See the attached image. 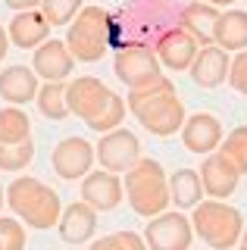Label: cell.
Here are the masks:
<instances>
[{
	"instance_id": "6da1fadb",
	"label": "cell",
	"mask_w": 247,
	"mask_h": 250,
	"mask_svg": "<svg viewBox=\"0 0 247 250\" xmlns=\"http://www.w3.org/2000/svg\"><path fill=\"white\" fill-rule=\"evenodd\" d=\"M125 106L132 109L135 119L157 138H169V135H175V131H182L185 119H188L185 104L179 100V94H175V84L169 82L166 75H160L147 88L128 91Z\"/></svg>"
},
{
	"instance_id": "1f68e13d",
	"label": "cell",
	"mask_w": 247,
	"mask_h": 250,
	"mask_svg": "<svg viewBox=\"0 0 247 250\" xmlns=\"http://www.w3.org/2000/svg\"><path fill=\"white\" fill-rule=\"evenodd\" d=\"M10 10H16V13H25V10H41V3L44 0H3Z\"/></svg>"
},
{
	"instance_id": "7402d4cb",
	"label": "cell",
	"mask_w": 247,
	"mask_h": 250,
	"mask_svg": "<svg viewBox=\"0 0 247 250\" xmlns=\"http://www.w3.org/2000/svg\"><path fill=\"white\" fill-rule=\"evenodd\" d=\"M204 200V185H200L197 169H179L169 175V203L179 209H194Z\"/></svg>"
},
{
	"instance_id": "484cf974",
	"label": "cell",
	"mask_w": 247,
	"mask_h": 250,
	"mask_svg": "<svg viewBox=\"0 0 247 250\" xmlns=\"http://www.w3.org/2000/svg\"><path fill=\"white\" fill-rule=\"evenodd\" d=\"M35 160V144L22 141V144H0V172H22Z\"/></svg>"
},
{
	"instance_id": "9c48e42d",
	"label": "cell",
	"mask_w": 247,
	"mask_h": 250,
	"mask_svg": "<svg viewBox=\"0 0 247 250\" xmlns=\"http://www.w3.org/2000/svg\"><path fill=\"white\" fill-rule=\"evenodd\" d=\"M141 238L147 250H188L194 241V229L191 219H185L182 213H160L147 222Z\"/></svg>"
},
{
	"instance_id": "277c9868",
	"label": "cell",
	"mask_w": 247,
	"mask_h": 250,
	"mask_svg": "<svg viewBox=\"0 0 247 250\" xmlns=\"http://www.w3.org/2000/svg\"><path fill=\"white\" fill-rule=\"evenodd\" d=\"M122 191H125L132 209L144 219H153V216L166 213V207H169V178H166L163 166H160L157 160H150V156H141V160L125 172Z\"/></svg>"
},
{
	"instance_id": "d4e9b609",
	"label": "cell",
	"mask_w": 247,
	"mask_h": 250,
	"mask_svg": "<svg viewBox=\"0 0 247 250\" xmlns=\"http://www.w3.org/2000/svg\"><path fill=\"white\" fill-rule=\"evenodd\" d=\"M219 153L226 156L241 175H247V125H238V128L228 131L226 141L219 144Z\"/></svg>"
},
{
	"instance_id": "d590c367",
	"label": "cell",
	"mask_w": 247,
	"mask_h": 250,
	"mask_svg": "<svg viewBox=\"0 0 247 250\" xmlns=\"http://www.w3.org/2000/svg\"><path fill=\"white\" fill-rule=\"evenodd\" d=\"M241 241H247V222H244V234H241Z\"/></svg>"
},
{
	"instance_id": "83f0119b",
	"label": "cell",
	"mask_w": 247,
	"mask_h": 250,
	"mask_svg": "<svg viewBox=\"0 0 247 250\" xmlns=\"http://www.w3.org/2000/svg\"><path fill=\"white\" fill-rule=\"evenodd\" d=\"M82 6H84V0H44L41 13L53 28V25H69V22L82 13Z\"/></svg>"
},
{
	"instance_id": "4fadbf2b",
	"label": "cell",
	"mask_w": 247,
	"mask_h": 250,
	"mask_svg": "<svg viewBox=\"0 0 247 250\" xmlns=\"http://www.w3.org/2000/svg\"><path fill=\"white\" fill-rule=\"evenodd\" d=\"M82 200L97 213H110L122 203V178L106 169L88 172L82 178Z\"/></svg>"
},
{
	"instance_id": "e575fe53",
	"label": "cell",
	"mask_w": 247,
	"mask_h": 250,
	"mask_svg": "<svg viewBox=\"0 0 247 250\" xmlns=\"http://www.w3.org/2000/svg\"><path fill=\"white\" fill-rule=\"evenodd\" d=\"M3 203H6V191H3V188H0V207H3Z\"/></svg>"
},
{
	"instance_id": "4dcf8cb0",
	"label": "cell",
	"mask_w": 247,
	"mask_h": 250,
	"mask_svg": "<svg viewBox=\"0 0 247 250\" xmlns=\"http://www.w3.org/2000/svg\"><path fill=\"white\" fill-rule=\"evenodd\" d=\"M228 84L238 94H247V50H241L238 57H231L228 66Z\"/></svg>"
},
{
	"instance_id": "52a82bcc",
	"label": "cell",
	"mask_w": 247,
	"mask_h": 250,
	"mask_svg": "<svg viewBox=\"0 0 247 250\" xmlns=\"http://www.w3.org/2000/svg\"><path fill=\"white\" fill-rule=\"evenodd\" d=\"M94 156H97L100 169L119 175V172H128L138 160H141V141H138V135L128 131V128H113L97 141Z\"/></svg>"
},
{
	"instance_id": "8992f818",
	"label": "cell",
	"mask_w": 247,
	"mask_h": 250,
	"mask_svg": "<svg viewBox=\"0 0 247 250\" xmlns=\"http://www.w3.org/2000/svg\"><path fill=\"white\" fill-rule=\"evenodd\" d=\"M113 72H116V78H119L128 91L147 88V84H153L160 75H163V72H160L157 53H153L147 44H122L119 50H116Z\"/></svg>"
},
{
	"instance_id": "d6a6232c",
	"label": "cell",
	"mask_w": 247,
	"mask_h": 250,
	"mask_svg": "<svg viewBox=\"0 0 247 250\" xmlns=\"http://www.w3.org/2000/svg\"><path fill=\"white\" fill-rule=\"evenodd\" d=\"M6 53H10V35H6V28L0 25V60H3Z\"/></svg>"
},
{
	"instance_id": "8fae6325",
	"label": "cell",
	"mask_w": 247,
	"mask_h": 250,
	"mask_svg": "<svg viewBox=\"0 0 247 250\" xmlns=\"http://www.w3.org/2000/svg\"><path fill=\"white\" fill-rule=\"evenodd\" d=\"M197 50H200V44H197L182 25L166 28L163 35H160L157 47H153V53H157L160 66L172 69V72H185V69H191V62H194Z\"/></svg>"
},
{
	"instance_id": "5b68a950",
	"label": "cell",
	"mask_w": 247,
	"mask_h": 250,
	"mask_svg": "<svg viewBox=\"0 0 247 250\" xmlns=\"http://www.w3.org/2000/svg\"><path fill=\"white\" fill-rule=\"evenodd\" d=\"M116 25L103 6H82V13L69 22L66 47L79 62H97L113 47Z\"/></svg>"
},
{
	"instance_id": "e0dca14e",
	"label": "cell",
	"mask_w": 247,
	"mask_h": 250,
	"mask_svg": "<svg viewBox=\"0 0 247 250\" xmlns=\"http://www.w3.org/2000/svg\"><path fill=\"white\" fill-rule=\"evenodd\" d=\"M57 231L66 244H84L97 234V209H91L84 200H75L63 209L57 222Z\"/></svg>"
},
{
	"instance_id": "f1b7e54d",
	"label": "cell",
	"mask_w": 247,
	"mask_h": 250,
	"mask_svg": "<svg viewBox=\"0 0 247 250\" xmlns=\"http://www.w3.org/2000/svg\"><path fill=\"white\" fill-rule=\"evenodd\" d=\"M88 250H147V244H144V238L138 231L125 229V231H113V234L97 238Z\"/></svg>"
},
{
	"instance_id": "ba28073f",
	"label": "cell",
	"mask_w": 247,
	"mask_h": 250,
	"mask_svg": "<svg viewBox=\"0 0 247 250\" xmlns=\"http://www.w3.org/2000/svg\"><path fill=\"white\" fill-rule=\"evenodd\" d=\"M110 97H113V91L94 75H79V78H72V82H66L69 116H79L84 125H88L91 119H97L100 109L110 104Z\"/></svg>"
},
{
	"instance_id": "ac0fdd59",
	"label": "cell",
	"mask_w": 247,
	"mask_h": 250,
	"mask_svg": "<svg viewBox=\"0 0 247 250\" xmlns=\"http://www.w3.org/2000/svg\"><path fill=\"white\" fill-rule=\"evenodd\" d=\"M6 35H10V44L22 47V50H38L50 38V22L44 19L41 10H25L10 19Z\"/></svg>"
},
{
	"instance_id": "9a60e30c",
	"label": "cell",
	"mask_w": 247,
	"mask_h": 250,
	"mask_svg": "<svg viewBox=\"0 0 247 250\" xmlns=\"http://www.w3.org/2000/svg\"><path fill=\"white\" fill-rule=\"evenodd\" d=\"M182 141L191 153L210 156L213 150H219V144H222V122L216 119L213 113H194L182 125Z\"/></svg>"
},
{
	"instance_id": "30bf717a",
	"label": "cell",
	"mask_w": 247,
	"mask_h": 250,
	"mask_svg": "<svg viewBox=\"0 0 247 250\" xmlns=\"http://www.w3.org/2000/svg\"><path fill=\"white\" fill-rule=\"evenodd\" d=\"M94 144H88L84 138H63L50 153V166L60 178L66 182H75V178H84L94 166Z\"/></svg>"
},
{
	"instance_id": "7c38bea8",
	"label": "cell",
	"mask_w": 247,
	"mask_h": 250,
	"mask_svg": "<svg viewBox=\"0 0 247 250\" xmlns=\"http://www.w3.org/2000/svg\"><path fill=\"white\" fill-rule=\"evenodd\" d=\"M32 69L41 82H66L75 69V57L69 53L66 41H57V38H47L32 57Z\"/></svg>"
},
{
	"instance_id": "cb8c5ba5",
	"label": "cell",
	"mask_w": 247,
	"mask_h": 250,
	"mask_svg": "<svg viewBox=\"0 0 247 250\" xmlns=\"http://www.w3.org/2000/svg\"><path fill=\"white\" fill-rule=\"evenodd\" d=\"M38 109H41L44 119H66L69 116V106H66V82H44L38 88V97H35Z\"/></svg>"
},
{
	"instance_id": "836d02e7",
	"label": "cell",
	"mask_w": 247,
	"mask_h": 250,
	"mask_svg": "<svg viewBox=\"0 0 247 250\" xmlns=\"http://www.w3.org/2000/svg\"><path fill=\"white\" fill-rule=\"evenodd\" d=\"M194 3H210V6H216V10H222V6L238 3V0H194Z\"/></svg>"
},
{
	"instance_id": "3957f363",
	"label": "cell",
	"mask_w": 247,
	"mask_h": 250,
	"mask_svg": "<svg viewBox=\"0 0 247 250\" xmlns=\"http://www.w3.org/2000/svg\"><path fill=\"white\" fill-rule=\"evenodd\" d=\"M191 229L206 247L213 250H231L241 244L244 234V216L238 207L226 200H200L191 209Z\"/></svg>"
},
{
	"instance_id": "2e32d148",
	"label": "cell",
	"mask_w": 247,
	"mask_h": 250,
	"mask_svg": "<svg viewBox=\"0 0 247 250\" xmlns=\"http://www.w3.org/2000/svg\"><path fill=\"white\" fill-rule=\"evenodd\" d=\"M228 66H231V57L222 47H200L194 62H191V78H194V84L200 88H219L222 82H228Z\"/></svg>"
},
{
	"instance_id": "d6986e66",
	"label": "cell",
	"mask_w": 247,
	"mask_h": 250,
	"mask_svg": "<svg viewBox=\"0 0 247 250\" xmlns=\"http://www.w3.org/2000/svg\"><path fill=\"white\" fill-rule=\"evenodd\" d=\"M38 88H41V78L28 66H6L0 72V97L10 106H25L28 100L38 97Z\"/></svg>"
},
{
	"instance_id": "4316f807",
	"label": "cell",
	"mask_w": 247,
	"mask_h": 250,
	"mask_svg": "<svg viewBox=\"0 0 247 250\" xmlns=\"http://www.w3.org/2000/svg\"><path fill=\"white\" fill-rule=\"evenodd\" d=\"M122 119H125V100H122L119 94H113L110 104L100 109L97 119H91V122H88V128H91V131H97V135H106V131L119 128Z\"/></svg>"
},
{
	"instance_id": "74e56055",
	"label": "cell",
	"mask_w": 247,
	"mask_h": 250,
	"mask_svg": "<svg viewBox=\"0 0 247 250\" xmlns=\"http://www.w3.org/2000/svg\"><path fill=\"white\" fill-rule=\"evenodd\" d=\"M0 250H3V241H0Z\"/></svg>"
},
{
	"instance_id": "44dd1931",
	"label": "cell",
	"mask_w": 247,
	"mask_h": 250,
	"mask_svg": "<svg viewBox=\"0 0 247 250\" xmlns=\"http://www.w3.org/2000/svg\"><path fill=\"white\" fill-rule=\"evenodd\" d=\"M219 13L222 10H216L210 3H188L182 10V28L188 31L200 47H210L213 44V28H216V22H219Z\"/></svg>"
},
{
	"instance_id": "f546056e",
	"label": "cell",
	"mask_w": 247,
	"mask_h": 250,
	"mask_svg": "<svg viewBox=\"0 0 247 250\" xmlns=\"http://www.w3.org/2000/svg\"><path fill=\"white\" fill-rule=\"evenodd\" d=\"M0 241H3V250H25V225L0 216Z\"/></svg>"
},
{
	"instance_id": "ffe728a7",
	"label": "cell",
	"mask_w": 247,
	"mask_h": 250,
	"mask_svg": "<svg viewBox=\"0 0 247 250\" xmlns=\"http://www.w3.org/2000/svg\"><path fill=\"white\" fill-rule=\"evenodd\" d=\"M213 44L222 50H247V13L244 10H222L213 28Z\"/></svg>"
},
{
	"instance_id": "7a4b0ae2",
	"label": "cell",
	"mask_w": 247,
	"mask_h": 250,
	"mask_svg": "<svg viewBox=\"0 0 247 250\" xmlns=\"http://www.w3.org/2000/svg\"><path fill=\"white\" fill-rule=\"evenodd\" d=\"M6 203L28 229H53L63 216V200L50 185L35 175H19L6 188Z\"/></svg>"
},
{
	"instance_id": "603a6c76",
	"label": "cell",
	"mask_w": 247,
	"mask_h": 250,
	"mask_svg": "<svg viewBox=\"0 0 247 250\" xmlns=\"http://www.w3.org/2000/svg\"><path fill=\"white\" fill-rule=\"evenodd\" d=\"M32 141V119L22 106L0 109V144H22Z\"/></svg>"
},
{
	"instance_id": "8d00e7d4",
	"label": "cell",
	"mask_w": 247,
	"mask_h": 250,
	"mask_svg": "<svg viewBox=\"0 0 247 250\" xmlns=\"http://www.w3.org/2000/svg\"><path fill=\"white\" fill-rule=\"evenodd\" d=\"M238 250H247V241H241V247H238Z\"/></svg>"
},
{
	"instance_id": "5bb4252c",
	"label": "cell",
	"mask_w": 247,
	"mask_h": 250,
	"mask_svg": "<svg viewBox=\"0 0 247 250\" xmlns=\"http://www.w3.org/2000/svg\"><path fill=\"white\" fill-rule=\"evenodd\" d=\"M197 175H200V185H204V194H210L213 200L231 197L235 188H238V182H241V172L231 166L219 150H213L210 156H206L204 166L197 169Z\"/></svg>"
}]
</instances>
